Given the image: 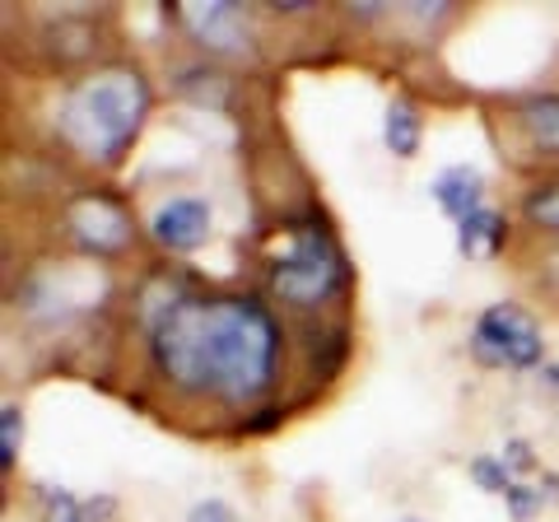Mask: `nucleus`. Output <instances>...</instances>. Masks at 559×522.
<instances>
[{"label":"nucleus","mask_w":559,"mask_h":522,"mask_svg":"<svg viewBox=\"0 0 559 522\" xmlns=\"http://www.w3.org/2000/svg\"><path fill=\"white\" fill-rule=\"evenodd\" d=\"M154 364L178 392L242 406L275 378V318L242 294H187L154 318Z\"/></svg>","instance_id":"f257e3e1"},{"label":"nucleus","mask_w":559,"mask_h":522,"mask_svg":"<svg viewBox=\"0 0 559 522\" xmlns=\"http://www.w3.org/2000/svg\"><path fill=\"white\" fill-rule=\"evenodd\" d=\"M150 112V84L131 66H103V71L84 75L75 90L61 98L57 108V131L66 135L70 150L84 159L108 164L127 150Z\"/></svg>","instance_id":"f03ea898"},{"label":"nucleus","mask_w":559,"mask_h":522,"mask_svg":"<svg viewBox=\"0 0 559 522\" xmlns=\"http://www.w3.org/2000/svg\"><path fill=\"white\" fill-rule=\"evenodd\" d=\"M345 285V261L318 229H299L271 261V289L294 308H318Z\"/></svg>","instance_id":"7ed1b4c3"},{"label":"nucleus","mask_w":559,"mask_h":522,"mask_svg":"<svg viewBox=\"0 0 559 522\" xmlns=\"http://www.w3.org/2000/svg\"><path fill=\"white\" fill-rule=\"evenodd\" d=\"M471 355L489 369H532L546 355V341H540V327L527 308L489 304L476 318V332H471Z\"/></svg>","instance_id":"20e7f679"},{"label":"nucleus","mask_w":559,"mask_h":522,"mask_svg":"<svg viewBox=\"0 0 559 522\" xmlns=\"http://www.w3.org/2000/svg\"><path fill=\"white\" fill-rule=\"evenodd\" d=\"M182 24L187 33L197 38L201 47L210 51H229V57H242L252 43V33H248V20H242V10L238 5H224V0H187L182 5Z\"/></svg>","instance_id":"39448f33"},{"label":"nucleus","mask_w":559,"mask_h":522,"mask_svg":"<svg viewBox=\"0 0 559 522\" xmlns=\"http://www.w3.org/2000/svg\"><path fill=\"white\" fill-rule=\"evenodd\" d=\"M70 229H75V238L84 242V248L94 252H121L131 238V220L121 215V205H112L108 197H80L70 201Z\"/></svg>","instance_id":"423d86ee"},{"label":"nucleus","mask_w":559,"mask_h":522,"mask_svg":"<svg viewBox=\"0 0 559 522\" xmlns=\"http://www.w3.org/2000/svg\"><path fill=\"white\" fill-rule=\"evenodd\" d=\"M150 234L159 238V248H168V252L201 248L205 234H210V205L201 197H173V201H164L159 211H154Z\"/></svg>","instance_id":"0eeeda50"},{"label":"nucleus","mask_w":559,"mask_h":522,"mask_svg":"<svg viewBox=\"0 0 559 522\" xmlns=\"http://www.w3.org/2000/svg\"><path fill=\"white\" fill-rule=\"evenodd\" d=\"M433 201H439L443 211L462 224V220H471L476 211H485V178H480L476 168H466V164L443 168L439 178H433Z\"/></svg>","instance_id":"6e6552de"},{"label":"nucleus","mask_w":559,"mask_h":522,"mask_svg":"<svg viewBox=\"0 0 559 522\" xmlns=\"http://www.w3.org/2000/svg\"><path fill=\"white\" fill-rule=\"evenodd\" d=\"M503 238H509V224H503V215H495V211H476L471 220L457 224V248L471 261H489L503 248Z\"/></svg>","instance_id":"1a4fd4ad"},{"label":"nucleus","mask_w":559,"mask_h":522,"mask_svg":"<svg viewBox=\"0 0 559 522\" xmlns=\"http://www.w3.org/2000/svg\"><path fill=\"white\" fill-rule=\"evenodd\" d=\"M518 127L527 131V141L546 154H559V94L527 98L518 108Z\"/></svg>","instance_id":"9d476101"},{"label":"nucleus","mask_w":559,"mask_h":522,"mask_svg":"<svg viewBox=\"0 0 559 522\" xmlns=\"http://www.w3.org/2000/svg\"><path fill=\"white\" fill-rule=\"evenodd\" d=\"M419 135H425V121H419L415 103L411 98H392L388 117H382V141H388V150L396 154V159H411V154L419 150Z\"/></svg>","instance_id":"9b49d317"},{"label":"nucleus","mask_w":559,"mask_h":522,"mask_svg":"<svg viewBox=\"0 0 559 522\" xmlns=\"http://www.w3.org/2000/svg\"><path fill=\"white\" fill-rule=\"evenodd\" d=\"M471 476H476V485H480V490H489V495H509L518 485V476L503 466V458H476V462H471Z\"/></svg>","instance_id":"f8f14e48"},{"label":"nucleus","mask_w":559,"mask_h":522,"mask_svg":"<svg viewBox=\"0 0 559 522\" xmlns=\"http://www.w3.org/2000/svg\"><path fill=\"white\" fill-rule=\"evenodd\" d=\"M43 522H90V509L80 499H70L66 490H47L43 495Z\"/></svg>","instance_id":"ddd939ff"},{"label":"nucleus","mask_w":559,"mask_h":522,"mask_svg":"<svg viewBox=\"0 0 559 522\" xmlns=\"http://www.w3.org/2000/svg\"><path fill=\"white\" fill-rule=\"evenodd\" d=\"M527 220H532V224H540V229L559 234V182H555V187H546V191H536V197L527 201Z\"/></svg>","instance_id":"4468645a"},{"label":"nucleus","mask_w":559,"mask_h":522,"mask_svg":"<svg viewBox=\"0 0 559 522\" xmlns=\"http://www.w3.org/2000/svg\"><path fill=\"white\" fill-rule=\"evenodd\" d=\"M20 439H24L20 406H5V411H0V462H5V466L20 458Z\"/></svg>","instance_id":"2eb2a0df"},{"label":"nucleus","mask_w":559,"mask_h":522,"mask_svg":"<svg viewBox=\"0 0 559 522\" xmlns=\"http://www.w3.org/2000/svg\"><path fill=\"white\" fill-rule=\"evenodd\" d=\"M499 458H503V466H509V472H513V476H522V472H532V466H536V458H532V448H527V443H522V439H513L509 448H503V452H499Z\"/></svg>","instance_id":"dca6fc26"},{"label":"nucleus","mask_w":559,"mask_h":522,"mask_svg":"<svg viewBox=\"0 0 559 522\" xmlns=\"http://www.w3.org/2000/svg\"><path fill=\"white\" fill-rule=\"evenodd\" d=\"M187 522H238V518H234L229 503L205 499V503H197V509H191V518H187Z\"/></svg>","instance_id":"f3484780"},{"label":"nucleus","mask_w":559,"mask_h":522,"mask_svg":"<svg viewBox=\"0 0 559 522\" xmlns=\"http://www.w3.org/2000/svg\"><path fill=\"white\" fill-rule=\"evenodd\" d=\"M406 522H415V518H406Z\"/></svg>","instance_id":"a211bd4d"}]
</instances>
